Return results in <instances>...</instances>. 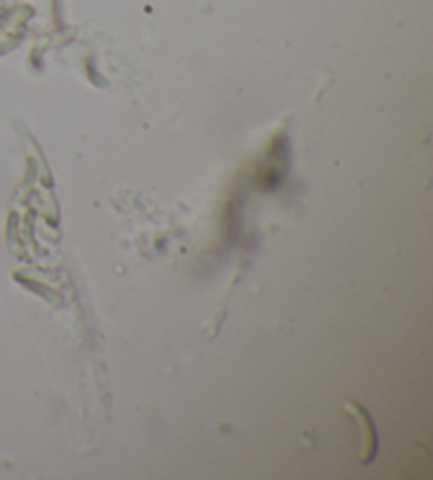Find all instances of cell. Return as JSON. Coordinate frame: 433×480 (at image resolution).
<instances>
[{"mask_svg":"<svg viewBox=\"0 0 433 480\" xmlns=\"http://www.w3.org/2000/svg\"><path fill=\"white\" fill-rule=\"evenodd\" d=\"M342 408L347 413H351L359 425V438H361V444H359V461L361 463H372L374 457H376V450H378V436H376V427L368 415V410L355 402V400H344L342 402Z\"/></svg>","mask_w":433,"mask_h":480,"instance_id":"obj_1","label":"cell"}]
</instances>
